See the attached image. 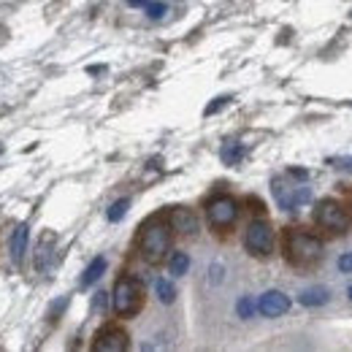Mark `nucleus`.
<instances>
[{
    "label": "nucleus",
    "instance_id": "0eeeda50",
    "mask_svg": "<svg viewBox=\"0 0 352 352\" xmlns=\"http://www.w3.org/2000/svg\"><path fill=\"white\" fill-rule=\"evenodd\" d=\"M271 192H274V201L282 212H298L301 206H307L311 201V190L307 184H298L293 182V176H276L271 182Z\"/></svg>",
    "mask_w": 352,
    "mask_h": 352
},
{
    "label": "nucleus",
    "instance_id": "9d476101",
    "mask_svg": "<svg viewBox=\"0 0 352 352\" xmlns=\"http://www.w3.org/2000/svg\"><path fill=\"white\" fill-rule=\"evenodd\" d=\"M258 311H261L263 317H268V320L282 317V314L290 311V298H287L282 290H268V293H263V296L258 298Z\"/></svg>",
    "mask_w": 352,
    "mask_h": 352
},
{
    "label": "nucleus",
    "instance_id": "dca6fc26",
    "mask_svg": "<svg viewBox=\"0 0 352 352\" xmlns=\"http://www.w3.org/2000/svg\"><path fill=\"white\" fill-rule=\"evenodd\" d=\"M155 293H157L160 304H174L176 301V287L174 282H168V279H157L155 282Z\"/></svg>",
    "mask_w": 352,
    "mask_h": 352
},
{
    "label": "nucleus",
    "instance_id": "6e6552de",
    "mask_svg": "<svg viewBox=\"0 0 352 352\" xmlns=\"http://www.w3.org/2000/svg\"><path fill=\"white\" fill-rule=\"evenodd\" d=\"M128 347H131V336H128V331H125L122 325H117V322L103 325V328L95 333V339H92V350L95 352H125Z\"/></svg>",
    "mask_w": 352,
    "mask_h": 352
},
{
    "label": "nucleus",
    "instance_id": "b1692460",
    "mask_svg": "<svg viewBox=\"0 0 352 352\" xmlns=\"http://www.w3.org/2000/svg\"><path fill=\"white\" fill-rule=\"evenodd\" d=\"M149 0H128V6H133V8H141V6H146Z\"/></svg>",
    "mask_w": 352,
    "mask_h": 352
},
{
    "label": "nucleus",
    "instance_id": "6ab92c4d",
    "mask_svg": "<svg viewBox=\"0 0 352 352\" xmlns=\"http://www.w3.org/2000/svg\"><path fill=\"white\" fill-rule=\"evenodd\" d=\"M244 206H250L252 217H265V204L261 201V198H255V195H247V198H244Z\"/></svg>",
    "mask_w": 352,
    "mask_h": 352
},
{
    "label": "nucleus",
    "instance_id": "f03ea898",
    "mask_svg": "<svg viewBox=\"0 0 352 352\" xmlns=\"http://www.w3.org/2000/svg\"><path fill=\"white\" fill-rule=\"evenodd\" d=\"M171 241H174V230L168 225V214H152L138 228L135 247L144 263L160 265L171 252Z\"/></svg>",
    "mask_w": 352,
    "mask_h": 352
},
{
    "label": "nucleus",
    "instance_id": "ddd939ff",
    "mask_svg": "<svg viewBox=\"0 0 352 352\" xmlns=\"http://www.w3.org/2000/svg\"><path fill=\"white\" fill-rule=\"evenodd\" d=\"M103 271H106V258H95V261L87 265L85 276H82V287H89V285H95V282L103 276Z\"/></svg>",
    "mask_w": 352,
    "mask_h": 352
},
{
    "label": "nucleus",
    "instance_id": "2eb2a0df",
    "mask_svg": "<svg viewBox=\"0 0 352 352\" xmlns=\"http://www.w3.org/2000/svg\"><path fill=\"white\" fill-rule=\"evenodd\" d=\"M187 268H190V255H187V252H174V255L168 258V274H171V276H184Z\"/></svg>",
    "mask_w": 352,
    "mask_h": 352
},
{
    "label": "nucleus",
    "instance_id": "f257e3e1",
    "mask_svg": "<svg viewBox=\"0 0 352 352\" xmlns=\"http://www.w3.org/2000/svg\"><path fill=\"white\" fill-rule=\"evenodd\" d=\"M279 247H282L285 263L298 268V271H309V268L320 265L322 263V255H325L322 239L317 233L307 230V228H298V225H290V228L282 230Z\"/></svg>",
    "mask_w": 352,
    "mask_h": 352
},
{
    "label": "nucleus",
    "instance_id": "20e7f679",
    "mask_svg": "<svg viewBox=\"0 0 352 352\" xmlns=\"http://www.w3.org/2000/svg\"><path fill=\"white\" fill-rule=\"evenodd\" d=\"M144 301H146V293H144V285L125 274L114 282V290H111V309L117 317H135L141 309H144Z\"/></svg>",
    "mask_w": 352,
    "mask_h": 352
},
{
    "label": "nucleus",
    "instance_id": "a211bd4d",
    "mask_svg": "<svg viewBox=\"0 0 352 352\" xmlns=\"http://www.w3.org/2000/svg\"><path fill=\"white\" fill-rule=\"evenodd\" d=\"M128 206H131V201H128V198H122V201H117V204L109 209V214H106V217H109L111 222L122 220V217L128 214Z\"/></svg>",
    "mask_w": 352,
    "mask_h": 352
},
{
    "label": "nucleus",
    "instance_id": "f8f14e48",
    "mask_svg": "<svg viewBox=\"0 0 352 352\" xmlns=\"http://www.w3.org/2000/svg\"><path fill=\"white\" fill-rule=\"evenodd\" d=\"M241 157H244V146H241L239 141H228V144L222 146V163H225V166H239Z\"/></svg>",
    "mask_w": 352,
    "mask_h": 352
},
{
    "label": "nucleus",
    "instance_id": "1a4fd4ad",
    "mask_svg": "<svg viewBox=\"0 0 352 352\" xmlns=\"http://www.w3.org/2000/svg\"><path fill=\"white\" fill-rule=\"evenodd\" d=\"M166 214H168V225H171L174 236H179V239H195V236H198L201 220H198V214H195L192 209H187V206H174V209L166 212Z\"/></svg>",
    "mask_w": 352,
    "mask_h": 352
},
{
    "label": "nucleus",
    "instance_id": "5701e85b",
    "mask_svg": "<svg viewBox=\"0 0 352 352\" xmlns=\"http://www.w3.org/2000/svg\"><path fill=\"white\" fill-rule=\"evenodd\" d=\"M228 103H230V98H217L214 103H209V106H206V111H204V114H206V117H209V114H217L222 106H228Z\"/></svg>",
    "mask_w": 352,
    "mask_h": 352
},
{
    "label": "nucleus",
    "instance_id": "a878e982",
    "mask_svg": "<svg viewBox=\"0 0 352 352\" xmlns=\"http://www.w3.org/2000/svg\"><path fill=\"white\" fill-rule=\"evenodd\" d=\"M347 168H350V171H352V163H350V166H347Z\"/></svg>",
    "mask_w": 352,
    "mask_h": 352
},
{
    "label": "nucleus",
    "instance_id": "7ed1b4c3",
    "mask_svg": "<svg viewBox=\"0 0 352 352\" xmlns=\"http://www.w3.org/2000/svg\"><path fill=\"white\" fill-rule=\"evenodd\" d=\"M311 220L325 239H342L352 228V209L339 198H322L314 204Z\"/></svg>",
    "mask_w": 352,
    "mask_h": 352
},
{
    "label": "nucleus",
    "instance_id": "412c9836",
    "mask_svg": "<svg viewBox=\"0 0 352 352\" xmlns=\"http://www.w3.org/2000/svg\"><path fill=\"white\" fill-rule=\"evenodd\" d=\"M144 8H146V14H149V19H160V16L168 11V8H166V3H157V0H155V3L149 0Z\"/></svg>",
    "mask_w": 352,
    "mask_h": 352
},
{
    "label": "nucleus",
    "instance_id": "393cba45",
    "mask_svg": "<svg viewBox=\"0 0 352 352\" xmlns=\"http://www.w3.org/2000/svg\"><path fill=\"white\" fill-rule=\"evenodd\" d=\"M347 296H350V301H352V285L347 287Z\"/></svg>",
    "mask_w": 352,
    "mask_h": 352
},
{
    "label": "nucleus",
    "instance_id": "39448f33",
    "mask_svg": "<svg viewBox=\"0 0 352 352\" xmlns=\"http://www.w3.org/2000/svg\"><path fill=\"white\" fill-rule=\"evenodd\" d=\"M206 225L214 230V233H230L233 228H236V222L241 217V204L233 198V195H228V192H217V195H212L209 201H206Z\"/></svg>",
    "mask_w": 352,
    "mask_h": 352
},
{
    "label": "nucleus",
    "instance_id": "aec40b11",
    "mask_svg": "<svg viewBox=\"0 0 352 352\" xmlns=\"http://www.w3.org/2000/svg\"><path fill=\"white\" fill-rule=\"evenodd\" d=\"M239 317H244V320H250V317H252V314H255V309H258V304H255V301H252V298H250V296H244V298H241V301H239Z\"/></svg>",
    "mask_w": 352,
    "mask_h": 352
},
{
    "label": "nucleus",
    "instance_id": "423d86ee",
    "mask_svg": "<svg viewBox=\"0 0 352 352\" xmlns=\"http://www.w3.org/2000/svg\"><path fill=\"white\" fill-rule=\"evenodd\" d=\"M244 250L258 258V261H268L276 250V236H274V228L265 217H255V220L247 225L244 230Z\"/></svg>",
    "mask_w": 352,
    "mask_h": 352
},
{
    "label": "nucleus",
    "instance_id": "9b49d317",
    "mask_svg": "<svg viewBox=\"0 0 352 352\" xmlns=\"http://www.w3.org/2000/svg\"><path fill=\"white\" fill-rule=\"evenodd\" d=\"M28 236H30V230H28V225H25V222H22V225H16V228H14V233H11L8 252H11V263L14 265H22V261H25V252H28Z\"/></svg>",
    "mask_w": 352,
    "mask_h": 352
},
{
    "label": "nucleus",
    "instance_id": "4468645a",
    "mask_svg": "<svg viewBox=\"0 0 352 352\" xmlns=\"http://www.w3.org/2000/svg\"><path fill=\"white\" fill-rule=\"evenodd\" d=\"M298 301H301L304 307H322V304H328V290H322V287H311V290H307V293L298 296Z\"/></svg>",
    "mask_w": 352,
    "mask_h": 352
},
{
    "label": "nucleus",
    "instance_id": "f3484780",
    "mask_svg": "<svg viewBox=\"0 0 352 352\" xmlns=\"http://www.w3.org/2000/svg\"><path fill=\"white\" fill-rule=\"evenodd\" d=\"M49 241H52V236L46 233L44 239H41V244H38V252H36V268H38V271H46V268H49V255H52V252H49Z\"/></svg>",
    "mask_w": 352,
    "mask_h": 352
},
{
    "label": "nucleus",
    "instance_id": "4be33fe9",
    "mask_svg": "<svg viewBox=\"0 0 352 352\" xmlns=\"http://www.w3.org/2000/svg\"><path fill=\"white\" fill-rule=\"evenodd\" d=\"M339 271H342V274H352V250L350 252H344V255H342V258H339Z\"/></svg>",
    "mask_w": 352,
    "mask_h": 352
}]
</instances>
